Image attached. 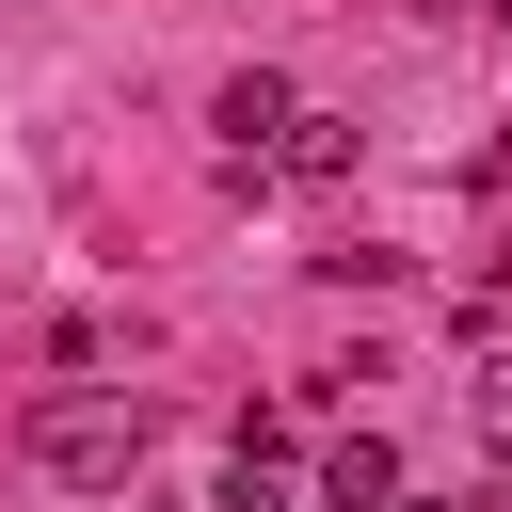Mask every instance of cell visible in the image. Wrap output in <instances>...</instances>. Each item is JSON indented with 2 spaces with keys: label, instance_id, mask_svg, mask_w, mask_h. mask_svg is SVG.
<instances>
[{
  "label": "cell",
  "instance_id": "1",
  "mask_svg": "<svg viewBox=\"0 0 512 512\" xmlns=\"http://www.w3.org/2000/svg\"><path fill=\"white\" fill-rule=\"evenodd\" d=\"M48 480H96V496H128V464H144V400H32V432H16Z\"/></svg>",
  "mask_w": 512,
  "mask_h": 512
},
{
  "label": "cell",
  "instance_id": "2",
  "mask_svg": "<svg viewBox=\"0 0 512 512\" xmlns=\"http://www.w3.org/2000/svg\"><path fill=\"white\" fill-rule=\"evenodd\" d=\"M320 496H336V512H400V448H384V432H336V448H320Z\"/></svg>",
  "mask_w": 512,
  "mask_h": 512
},
{
  "label": "cell",
  "instance_id": "3",
  "mask_svg": "<svg viewBox=\"0 0 512 512\" xmlns=\"http://www.w3.org/2000/svg\"><path fill=\"white\" fill-rule=\"evenodd\" d=\"M288 112H304L288 80H224V144H240V160H272V144H288Z\"/></svg>",
  "mask_w": 512,
  "mask_h": 512
},
{
  "label": "cell",
  "instance_id": "4",
  "mask_svg": "<svg viewBox=\"0 0 512 512\" xmlns=\"http://www.w3.org/2000/svg\"><path fill=\"white\" fill-rule=\"evenodd\" d=\"M272 160H288L304 192H320V176H352V112H288V144H272Z\"/></svg>",
  "mask_w": 512,
  "mask_h": 512
},
{
  "label": "cell",
  "instance_id": "5",
  "mask_svg": "<svg viewBox=\"0 0 512 512\" xmlns=\"http://www.w3.org/2000/svg\"><path fill=\"white\" fill-rule=\"evenodd\" d=\"M480 432H496V448H512V352H496V368H480Z\"/></svg>",
  "mask_w": 512,
  "mask_h": 512
},
{
  "label": "cell",
  "instance_id": "6",
  "mask_svg": "<svg viewBox=\"0 0 512 512\" xmlns=\"http://www.w3.org/2000/svg\"><path fill=\"white\" fill-rule=\"evenodd\" d=\"M400 512H448V496H400Z\"/></svg>",
  "mask_w": 512,
  "mask_h": 512
},
{
  "label": "cell",
  "instance_id": "7",
  "mask_svg": "<svg viewBox=\"0 0 512 512\" xmlns=\"http://www.w3.org/2000/svg\"><path fill=\"white\" fill-rule=\"evenodd\" d=\"M496 16H512V0H496Z\"/></svg>",
  "mask_w": 512,
  "mask_h": 512
},
{
  "label": "cell",
  "instance_id": "8",
  "mask_svg": "<svg viewBox=\"0 0 512 512\" xmlns=\"http://www.w3.org/2000/svg\"><path fill=\"white\" fill-rule=\"evenodd\" d=\"M112 512H128V496H112Z\"/></svg>",
  "mask_w": 512,
  "mask_h": 512
}]
</instances>
